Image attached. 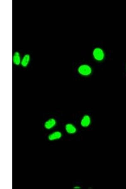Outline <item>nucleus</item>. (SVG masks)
I'll use <instances>...</instances> for the list:
<instances>
[{
	"mask_svg": "<svg viewBox=\"0 0 126 189\" xmlns=\"http://www.w3.org/2000/svg\"><path fill=\"white\" fill-rule=\"evenodd\" d=\"M93 70L92 66L87 63L80 65L77 69V73L81 76L84 77H89L92 74Z\"/></svg>",
	"mask_w": 126,
	"mask_h": 189,
	"instance_id": "f257e3e1",
	"label": "nucleus"
},
{
	"mask_svg": "<svg viewBox=\"0 0 126 189\" xmlns=\"http://www.w3.org/2000/svg\"><path fill=\"white\" fill-rule=\"evenodd\" d=\"M92 56L95 61L100 62L104 60L106 54L105 51L101 47H96L92 50Z\"/></svg>",
	"mask_w": 126,
	"mask_h": 189,
	"instance_id": "f03ea898",
	"label": "nucleus"
},
{
	"mask_svg": "<svg viewBox=\"0 0 126 189\" xmlns=\"http://www.w3.org/2000/svg\"><path fill=\"white\" fill-rule=\"evenodd\" d=\"M92 123V119L91 116L89 115L86 114L84 115L81 117L80 121V124L82 128H86L91 126Z\"/></svg>",
	"mask_w": 126,
	"mask_h": 189,
	"instance_id": "7ed1b4c3",
	"label": "nucleus"
},
{
	"mask_svg": "<svg viewBox=\"0 0 126 189\" xmlns=\"http://www.w3.org/2000/svg\"><path fill=\"white\" fill-rule=\"evenodd\" d=\"M65 130L67 134L70 135L75 134L77 131L76 126L71 123H67L65 125Z\"/></svg>",
	"mask_w": 126,
	"mask_h": 189,
	"instance_id": "20e7f679",
	"label": "nucleus"
},
{
	"mask_svg": "<svg viewBox=\"0 0 126 189\" xmlns=\"http://www.w3.org/2000/svg\"><path fill=\"white\" fill-rule=\"evenodd\" d=\"M57 121L54 118H51L45 121L44 127L46 130H50L52 129L56 126Z\"/></svg>",
	"mask_w": 126,
	"mask_h": 189,
	"instance_id": "39448f33",
	"label": "nucleus"
},
{
	"mask_svg": "<svg viewBox=\"0 0 126 189\" xmlns=\"http://www.w3.org/2000/svg\"><path fill=\"white\" fill-rule=\"evenodd\" d=\"M63 136L62 132L59 131H56L48 135V140L51 141H55L60 139Z\"/></svg>",
	"mask_w": 126,
	"mask_h": 189,
	"instance_id": "423d86ee",
	"label": "nucleus"
},
{
	"mask_svg": "<svg viewBox=\"0 0 126 189\" xmlns=\"http://www.w3.org/2000/svg\"><path fill=\"white\" fill-rule=\"evenodd\" d=\"M31 56L28 54H26L24 55L22 59L21 65L22 67L26 68L30 63L31 61Z\"/></svg>",
	"mask_w": 126,
	"mask_h": 189,
	"instance_id": "0eeeda50",
	"label": "nucleus"
},
{
	"mask_svg": "<svg viewBox=\"0 0 126 189\" xmlns=\"http://www.w3.org/2000/svg\"><path fill=\"white\" fill-rule=\"evenodd\" d=\"M13 62L16 66L21 65L22 59L20 53L18 52H15L13 56Z\"/></svg>",
	"mask_w": 126,
	"mask_h": 189,
	"instance_id": "6e6552de",
	"label": "nucleus"
},
{
	"mask_svg": "<svg viewBox=\"0 0 126 189\" xmlns=\"http://www.w3.org/2000/svg\"><path fill=\"white\" fill-rule=\"evenodd\" d=\"M81 188L80 186L78 185L75 186L73 187L74 189H81Z\"/></svg>",
	"mask_w": 126,
	"mask_h": 189,
	"instance_id": "1a4fd4ad",
	"label": "nucleus"
},
{
	"mask_svg": "<svg viewBox=\"0 0 126 189\" xmlns=\"http://www.w3.org/2000/svg\"><path fill=\"white\" fill-rule=\"evenodd\" d=\"M125 69H126V66H125Z\"/></svg>",
	"mask_w": 126,
	"mask_h": 189,
	"instance_id": "9d476101",
	"label": "nucleus"
}]
</instances>
